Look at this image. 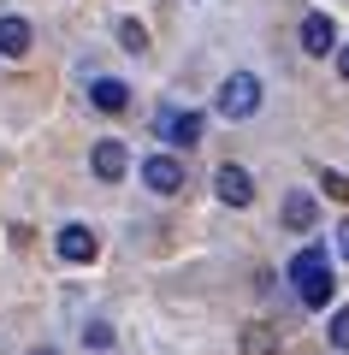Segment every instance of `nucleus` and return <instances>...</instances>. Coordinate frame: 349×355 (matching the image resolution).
Wrapping results in <instances>:
<instances>
[{"label": "nucleus", "instance_id": "f257e3e1", "mask_svg": "<svg viewBox=\"0 0 349 355\" xmlns=\"http://www.w3.org/2000/svg\"><path fill=\"white\" fill-rule=\"evenodd\" d=\"M332 266H325V254L320 249H314V243H308V249H296V261H290V291H296V302L302 308H325V302H332Z\"/></svg>", "mask_w": 349, "mask_h": 355}, {"label": "nucleus", "instance_id": "f03ea898", "mask_svg": "<svg viewBox=\"0 0 349 355\" xmlns=\"http://www.w3.org/2000/svg\"><path fill=\"white\" fill-rule=\"evenodd\" d=\"M213 107H219L225 119H237V125H243V119H255V113L266 107V83H261L255 71H231V77L219 83V95H213Z\"/></svg>", "mask_w": 349, "mask_h": 355}, {"label": "nucleus", "instance_id": "7ed1b4c3", "mask_svg": "<svg viewBox=\"0 0 349 355\" xmlns=\"http://www.w3.org/2000/svg\"><path fill=\"white\" fill-rule=\"evenodd\" d=\"M154 130H160L172 148H196L201 130H207V119H201V113H184V107H160V113H154Z\"/></svg>", "mask_w": 349, "mask_h": 355}, {"label": "nucleus", "instance_id": "20e7f679", "mask_svg": "<svg viewBox=\"0 0 349 355\" xmlns=\"http://www.w3.org/2000/svg\"><path fill=\"white\" fill-rule=\"evenodd\" d=\"M213 196H219L225 207H255V178H249V166L225 160L219 172H213Z\"/></svg>", "mask_w": 349, "mask_h": 355}, {"label": "nucleus", "instance_id": "39448f33", "mask_svg": "<svg viewBox=\"0 0 349 355\" xmlns=\"http://www.w3.org/2000/svg\"><path fill=\"white\" fill-rule=\"evenodd\" d=\"M142 184H148L154 196H178L184 190V160H178V154H148V160H142Z\"/></svg>", "mask_w": 349, "mask_h": 355}, {"label": "nucleus", "instance_id": "423d86ee", "mask_svg": "<svg viewBox=\"0 0 349 355\" xmlns=\"http://www.w3.org/2000/svg\"><path fill=\"white\" fill-rule=\"evenodd\" d=\"M89 172H95L101 184H119V178L130 172V148H125L119 137H101V142H95V154H89Z\"/></svg>", "mask_w": 349, "mask_h": 355}, {"label": "nucleus", "instance_id": "0eeeda50", "mask_svg": "<svg viewBox=\"0 0 349 355\" xmlns=\"http://www.w3.org/2000/svg\"><path fill=\"white\" fill-rule=\"evenodd\" d=\"M53 249H60V261H71V266H89L101 254V243H95V231L89 225H65L60 237H53Z\"/></svg>", "mask_w": 349, "mask_h": 355}, {"label": "nucleus", "instance_id": "6e6552de", "mask_svg": "<svg viewBox=\"0 0 349 355\" xmlns=\"http://www.w3.org/2000/svg\"><path fill=\"white\" fill-rule=\"evenodd\" d=\"M278 219H284V231H314V219H320V202H314L308 190H290L284 207H278Z\"/></svg>", "mask_w": 349, "mask_h": 355}, {"label": "nucleus", "instance_id": "1a4fd4ad", "mask_svg": "<svg viewBox=\"0 0 349 355\" xmlns=\"http://www.w3.org/2000/svg\"><path fill=\"white\" fill-rule=\"evenodd\" d=\"M30 42H36L30 18H18V12H6V18H0V53H6V60H24V53H30Z\"/></svg>", "mask_w": 349, "mask_h": 355}, {"label": "nucleus", "instance_id": "9d476101", "mask_svg": "<svg viewBox=\"0 0 349 355\" xmlns=\"http://www.w3.org/2000/svg\"><path fill=\"white\" fill-rule=\"evenodd\" d=\"M89 101H95L101 113H125L130 107V83L125 77H95V83H89Z\"/></svg>", "mask_w": 349, "mask_h": 355}, {"label": "nucleus", "instance_id": "9b49d317", "mask_svg": "<svg viewBox=\"0 0 349 355\" xmlns=\"http://www.w3.org/2000/svg\"><path fill=\"white\" fill-rule=\"evenodd\" d=\"M302 48L308 53H332L337 48V24L325 12H302Z\"/></svg>", "mask_w": 349, "mask_h": 355}, {"label": "nucleus", "instance_id": "f8f14e48", "mask_svg": "<svg viewBox=\"0 0 349 355\" xmlns=\"http://www.w3.org/2000/svg\"><path fill=\"white\" fill-rule=\"evenodd\" d=\"M243 355H278V331L273 326H243Z\"/></svg>", "mask_w": 349, "mask_h": 355}, {"label": "nucleus", "instance_id": "ddd939ff", "mask_svg": "<svg viewBox=\"0 0 349 355\" xmlns=\"http://www.w3.org/2000/svg\"><path fill=\"white\" fill-rule=\"evenodd\" d=\"M119 48L125 53H148V30H142L137 18H119Z\"/></svg>", "mask_w": 349, "mask_h": 355}, {"label": "nucleus", "instance_id": "4468645a", "mask_svg": "<svg viewBox=\"0 0 349 355\" xmlns=\"http://www.w3.org/2000/svg\"><path fill=\"white\" fill-rule=\"evenodd\" d=\"M325 338H332V349H343V355H349V308H337V314H332Z\"/></svg>", "mask_w": 349, "mask_h": 355}, {"label": "nucleus", "instance_id": "2eb2a0df", "mask_svg": "<svg viewBox=\"0 0 349 355\" xmlns=\"http://www.w3.org/2000/svg\"><path fill=\"white\" fill-rule=\"evenodd\" d=\"M83 343H89V349H112V326H107V320H89V326H83Z\"/></svg>", "mask_w": 349, "mask_h": 355}, {"label": "nucleus", "instance_id": "dca6fc26", "mask_svg": "<svg viewBox=\"0 0 349 355\" xmlns=\"http://www.w3.org/2000/svg\"><path fill=\"white\" fill-rule=\"evenodd\" d=\"M320 190H325V196H337V202H349V178H337V172H320Z\"/></svg>", "mask_w": 349, "mask_h": 355}, {"label": "nucleus", "instance_id": "f3484780", "mask_svg": "<svg viewBox=\"0 0 349 355\" xmlns=\"http://www.w3.org/2000/svg\"><path fill=\"white\" fill-rule=\"evenodd\" d=\"M332 249H337V254H343V261H349V214H343V219H337V225H332Z\"/></svg>", "mask_w": 349, "mask_h": 355}, {"label": "nucleus", "instance_id": "a211bd4d", "mask_svg": "<svg viewBox=\"0 0 349 355\" xmlns=\"http://www.w3.org/2000/svg\"><path fill=\"white\" fill-rule=\"evenodd\" d=\"M337 77H343V83H349V42H343V48H337Z\"/></svg>", "mask_w": 349, "mask_h": 355}, {"label": "nucleus", "instance_id": "6ab92c4d", "mask_svg": "<svg viewBox=\"0 0 349 355\" xmlns=\"http://www.w3.org/2000/svg\"><path fill=\"white\" fill-rule=\"evenodd\" d=\"M30 355H53V349H30Z\"/></svg>", "mask_w": 349, "mask_h": 355}]
</instances>
